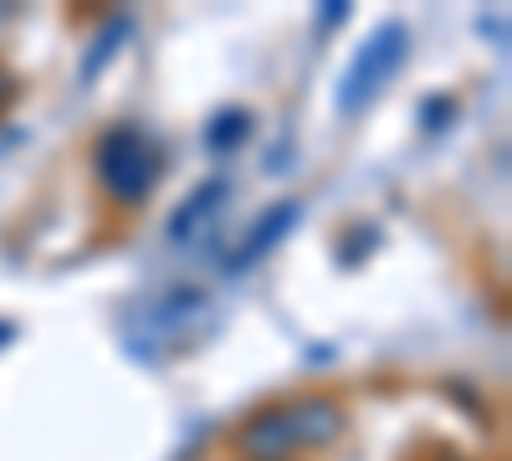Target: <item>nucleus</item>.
I'll return each mask as SVG.
<instances>
[{
    "mask_svg": "<svg viewBox=\"0 0 512 461\" xmlns=\"http://www.w3.org/2000/svg\"><path fill=\"white\" fill-rule=\"evenodd\" d=\"M338 431H344V410L328 395H303L292 405H272L262 410L251 426H241L236 446L251 461H287L308 446H328Z\"/></svg>",
    "mask_w": 512,
    "mask_h": 461,
    "instance_id": "obj_1",
    "label": "nucleus"
},
{
    "mask_svg": "<svg viewBox=\"0 0 512 461\" xmlns=\"http://www.w3.org/2000/svg\"><path fill=\"white\" fill-rule=\"evenodd\" d=\"M164 170V149L154 134L134 129V123H118V129H108L93 149V175L98 185L118 200V205H139L149 200L154 180Z\"/></svg>",
    "mask_w": 512,
    "mask_h": 461,
    "instance_id": "obj_2",
    "label": "nucleus"
},
{
    "mask_svg": "<svg viewBox=\"0 0 512 461\" xmlns=\"http://www.w3.org/2000/svg\"><path fill=\"white\" fill-rule=\"evenodd\" d=\"M210 323V292L205 287H169L159 298H144L128 313V344L144 354H169L200 339Z\"/></svg>",
    "mask_w": 512,
    "mask_h": 461,
    "instance_id": "obj_3",
    "label": "nucleus"
},
{
    "mask_svg": "<svg viewBox=\"0 0 512 461\" xmlns=\"http://www.w3.org/2000/svg\"><path fill=\"white\" fill-rule=\"evenodd\" d=\"M405 47H410V31L400 21H384L364 47L354 52L344 82H338V113H359L364 103H374L384 93V82H390L405 62Z\"/></svg>",
    "mask_w": 512,
    "mask_h": 461,
    "instance_id": "obj_4",
    "label": "nucleus"
},
{
    "mask_svg": "<svg viewBox=\"0 0 512 461\" xmlns=\"http://www.w3.org/2000/svg\"><path fill=\"white\" fill-rule=\"evenodd\" d=\"M226 195H231V185L226 180H210V185H200L175 216H169V241L175 246H190V241H200L205 236V226L221 216V205H226Z\"/></svg>",
    "mask_w": 512,
    "mask_h": 461,
    "instance_id": "obj_5",
    "label": "nucleus"
},
{
    "mask_svg": "<svg viewBox=\"0 0 512 461\" xmlns=\"http://www.w3.org/2000/svg\"><path fill=\"white\" fill-rule=\"evenodd\" d=\"M297 226V205L292 200H282V205H272V211L251 226V236H241V246H236V257H231V267H246V262H256V257H267V251L287 236Z\"/></svg>",
    "mask_w": 512,
    "mask_h": 461,
    "instance_id": "obj_6",
    "label": "nucleus"
},
{
    "mask_svg": "<svg viewBox=\"0 0 512 461\" xmlns=\"http://www.w3.org/2000/svg\"><path fill=\"white\" fill-rule=\"evenodd\" d=\"M246 129H251V113H241V108H226L216 123H210L205 144H210V149H231V144H241V139H246Z\"/></svg>",
    "mask_w": 512,
    "mask_h": 461,
    "instance_id": "obj_7",
    "label": "nucleus"
},
{
    "mask_svg": "<svg viewBox=\"0 0 512 461\" xmlns=\"http://www.w3.org/2000/svg\"><path fill=\"white\" fill-rule=\"evenodd\" d=\"M123 31H128V26H123V21H113V26H108V31L98 36V47H93V62H88V67H82V77H98V67H103V62L113 57V41H118Z\"/></svg>",
    "mask_w": 512,
    "mask_h": 461,
    "instance_id": "obj_8",
    "label": "nucleus"
},
{
    "mask_svg": "<svg viewBox=\"0 0 512 461\" xmlns=\"http://www.w3.org/2000/svg\"><path fill=\"white\" fill-rule=\"evenodd\" d=\"M6 98H11V72L0 67V103H6Z\"/></svg>",
    "mask_w": 512,
    "mask_h": 461,
    "instance_id": "obj_9",
    "label": "nucleus"
}]
</instances>
